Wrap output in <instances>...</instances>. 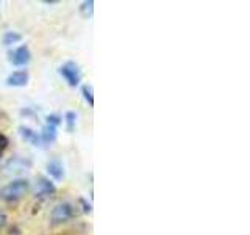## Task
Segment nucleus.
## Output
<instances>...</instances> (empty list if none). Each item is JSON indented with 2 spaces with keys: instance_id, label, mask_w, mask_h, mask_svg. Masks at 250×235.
<instances>
[{
  "instance_id": "nucleus-1",
  "label": "nucleus",
  "mask_w": 250,
  "mask_h": 235,
  "mask_svg": "<svg viewBox=\"0 0 250 235\" xmlns=\"http://www.w3.org/2000/svg\"><path fill=\"white\" fill-rule=\"evenodd\" d=\"M30 190V182L27 179H14L0 188V199L3 202H18Z\"/></svg>"
},
{
  "instance_id": "nucleus-2",
  "label": "nucleus",
  "mask_w": 250,
  "mask_h": 235,
  "mask_svg": "<svg viewBox=\"0 0 250 235\" xmlns=\"http://www.w3.org/2000/svg\"><path fill=\"white\" fill-rule=\"evenodd\" d=\"M77 215V207L72 202H60L50 212V223L53 226L69 223Z\"/></svg>"
},
{
  "instance_id": "nucleus-3",
  "label": "nucleus",
  "mask_w": 250,
  "mask_h": 235,
  "mask_svg": "<svg viewBox=\"0 0 250 235\" xmlns=\"http://www.w3.org/2000/svg\"><path fill=\"white\" fill-rule=\"evenodd\" d=\"M31 168V160L23 159V157H13V159L6 160L2 166L3 174L8 176H19L22 172H25Z\"/></svg>"
},
{
  "instance_id": "nucleus-4",
  "label": "nucleus",
  "mask_w": 250,
  "mask_h": 235,
  "mask_svg": "<svg viewBox=\"0 0 250 235\" xmlns=\"http://www.w3.org/2000/svg\"><path fill=\"white\" fill-rule=\"evenodd\" d=\"M60 74L69 83V86H78V83L82 82V69L74 61H66L60 68Z\"/></svg>"
},
{
  "instance_id": "nucleus-5",
  "label": "nucleus",
  "mask_w": 250,
  "mask_h": 235,
  "mask_svg": "<svg viewBox=\"0 0 250 235\" xmlns=\"http://www.w3.org/2000/svg\"><path fill=\"white\" fill-rule=\"evenodd\" d=\"M31 60V52L28 49V46H19L14 50L10 52V61L14 66H27Z\"/></svg>"
},
{
  "instance_id": "nucleus-6",
  "label": "nucleus",
  "mask_w": 250,
  "mask_h": 235,
  "mask_svg": "<svg viewBox=\"0 0 250 235\" xmlns=\"http://www.w3.org/2000/svg\"><path fill=\"white\" fill-rule=\"evenodd\" d=\"M55 191H57V188H55V185L50 182V179H47V177L38 179L36 190H35L38 198H49V196L55 194Z\"/></svg>"
},
{
  "instance_id": "nucleus-7",
  "label": "nucleus",
  "mask_w": 250,
  "mask_h": 235,
  "mask_svg": "<svg viewBox=\"0 0 250 235\" xmlns=\"http://www.w3.org/2000/svg\"><path fill=\"white\" fill-rule=\"evenodd\" d=\"M30 80V75L27 70H14L10 75L6 77V85L8 86H16V88H21V86H25Z\"/></svg>"
},
{
  "instance_id": "nucleus-8",
  "label": "nucleus",
  "mask_w": 250,
  "mask_h": 235,
  "mask_svg": "<svg viewBox=\"0 0 250 235\" xmlns=\"http://www.w3.org/2000/svg\"><path fill=\"white\" fill-rule=\"evenodd\" d=\"M19 135L22 137V140H25L27 143H31L33 146H41V135L38 132H35L33 129L25 127V125H21L19 127Z\"/></svg>"
},
{
  "instance_id": "nucleus-9",
  "label": "nucleus",
  "mask_w": 250,
  "mask_h": 235,
  "mask_svg": "<svg viewBox=\"0 0 250 235\" xmlns=\"http://www.w3.org/2000/svg\"><path fill=\"white\" fill-rule=\"evenodd\" d=\"M47 172L55 180H61L64 177V166H62V163L60 160H50L47 163Z\"/></svg>"
},
{
  "instance_id": "nucleus-10",
  "label": "nucleus",
  "mask_w": 250,
  "mask_h": 235,
  "mask_svg": "<svg viewBox=\"0 0 250 235\" xmlns=\"http://www.w3.org/2000/svg\"><path fill=\"white\" fill-rule=\"evenodd\" d=\"M39 135H41V141H42V143L50 144V143H53L55 140H57V127H53V125L45 124Z\"/></svg>"
},
{
  "instance_id": "nucleus-11",
  "label": "nucleus",
  "mask_w": 250,
  "mask_h": 235,
  "mask_svg": "<svg viewBox=\"0 0 250 235\" xmlns=\"http://www.w3.org/2000/svg\"><path fill=\"white\" fill-rule=\"evenodd\" d=\"M22 39V36L19 33H16V31H6L3 35V44L5 46H13V44H18Z\"/></svg>"
},
{
  "instance_id": "nucleus-12",
  "label": "nucleus",
  "mask_w": 250,
  "mask_h": 235,
  "mask_svg": "<svg viewBox=\"0 0 250 235\" xmlns=\"http://www.w3.org/2000/svg\"><path fill=\"white\" fill-rule=\"evenodd\" d=\"M80 13L83 18H91L94 13V0H86L80 6Z\"/></svg>"
},
{
  "instance_id": "nucleus-13",
  "label": "nucleus",
  "mask_w": 250,
  "mask_h": 235,
  "mask_svg": "<svg viewBox=\"0 0 250 235\" xmlns=\"http://www.w3.org/2000/svg\"><path fill=\"white\" fill-rule=\"evenodd\" d=\"M66 124H67V130L72 132L75 129V124H77V113L75 112H67L66 113Z\"/></svg>"
},
{
  "instance_id": "nucleus-14",
  "label": "nucleus",
  "mask_w": 250,
  "mask_h": 235,
  "mask_svg": "<svg viewBox=\"0 0 250 235\" xmlns=\"http://www.w3.org/2000/svg\"><path fill=\"white\" fill-rule=\"evenodd\" d=\"M82 91H83V97L86 99V102L92 107L94 105V94H92V86L91 85H84L83 88H82Z\"/></svg>"
},
{
  "instance_id": "nucleus-15",
  "label": "nucleus",
  "mask_w": 250,
  "mask_h": 235,
  "mask_svg": "<svg viewBox=\"0 0 250 235\" xmlns=\"http://www.w3.org/2000/svg\"><path fill=\"white\" fill-rule=\"evenodd\" d=\"M61 122H62L61 116H58V115H49V116H47V124H49V125L57 127V125H60Z\"/></svg>"
},
{
  "instance_id": "nucleus-16",
  "label": "nucleus",
  "mask_w": 250,
  "mask_h": 235,
  "mask_svg": "<svg viewBox=\"0 0 250 235\" xmlns=\"http://www.w3.org/2000/svg\"><path fill=\"white\" fill-rule=\"evenodd\" d=\"M6 146H8V138L3 135V133H0V155L3 154V151L6 149Z\"/></svg>"
},
{
  "instance_id": "nucleus-17",
  "label": "nucleus",
  "mask_w": 250,
  "mask_h": 235,
  "mask_svg": "<svg viewBox=\"0 0 250 235\" xmlns=\"http://www.w3.org/2000/svg\"><path fill=\"white\" fill-rule=\"evenodd\" d=\"M6 219H8L6 213L3 210H0V229H3V227L6 226Z\"/></svg>"
}]
</instances>
